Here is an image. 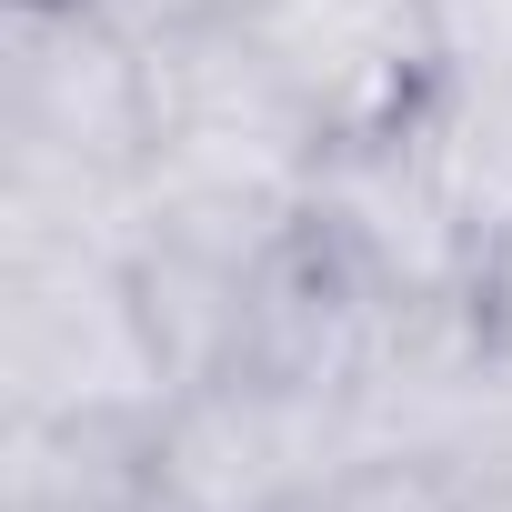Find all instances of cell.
<instances>
[{
    "label": "cell",
    "mask_w": 512,
    "mask_h": 512,
    "mask_svg": "<svg viewBox=\"0 0 512 512\" xmlns=\"http://www.w3.org/2000/svg\"><path fill=\"white\" fill-rule=\"evenodd\" d=\"M362 462L352 402L272 382V372H201L151 422V512H302Z\"/></svg>",
    "instance_id": "3957f363"
},
{
    "label": "cell",
    "mask_w": 512,
    "mask_h": 512,
    "mask_svg": "<svg viewBox=\"0 0 512 512\" xmlns=\"http://www.w3.org/2000/svg\"><path fill=\"white\" fill-rule=\"evenodd\" d=\"M141 61H151V161L161 171L241 181V191H292V201L312 191L322 121L282 81V61L262 51L251 21L151 31Z\"/></svg>",
    "instance_id": "277c9868"
},
{
    "label": "cell",
    "mask_w": 512,
    "mask_h": 512,
    "mask_svg": "<svg viewBox=\"0 0 512 512\" xmlns=\"http://www.w3.org/2000/svg\"><path fill=\"white\" fill-rule=\"evenodd\" d=\"M101 11L151 41V31H191V21H251V11H272V0H101Z\"/></svg>",
    "instance_id": "7c38bea8"
},
{
    "label": "cell",
    "mask_w": 512,
    "mask_h": 512,
    "mask_svg": "<svg viewBox=\"0 0 512 512\" xmlns=\"http://www.w3.org/2000/svg\"><path fill=\"white\" fill-rule=\"evenodd\" d=\"M151 422L0 412V512H151Z\"/></svg>",
    "instance_id": "ba28073f"
},
{
    "label": "cell",
    "mask_w": 512,
    "mask_h": 512,
    "mask_svg": "<svg viewBox=\"0 0 512 512\" xmlns=\"http://www.w3.org/2000/svg\"><path fill=\"white\" fill-rule=\"evenodd\" d=\"M251 31L282 61V81L312 101L322 151L352 131H392L432 101L422 0H272V11H251Z\"/></svg>",
    "instance_id": "52a82bcc"
},
{
    "label": "cell",
    "mask_w": 512,
    "mask_h": 512,
    "mask_svg": "<svg viewBox=\"0 0 512 512\" xmlns=\"http://www.w3.org/2000/svg\"><path fill=\"white\" fill-rule=\"evenodd\" d=\"M302 211L352 251L372 262L402 302H442V292H472V231L442 191V161H432V131L422 111L392 121V131H352L312 161V191Z\"/></svg>",
    "instance_id": "5b68a950"
},
{
    "label": "cell",
    "mask_w": 512,
    "mask_h": 512,
    "mask_svg": "<svg viewBox=\"0 0 512 512\" xmlns=\"http://www.w3.org/2000/svg\"><path fill=\"white\" fill-rule=\"evenodd\" d=\"M422 131H432V161H442V191L472 231V262L512 231V81H442L422 101Z\"/></svg>",
    "instance_id": "9c48e42d"
},
{
    "label": "cell",
    "mask_w": 512,
    "mask_h": 512,
    "mask_svg": "<svg viewBox=\"0 0 512 512\" xmlns=\"http://www.w3.org/2000/svg\"><path fill=\"white\" fill-rule=\"evenodd\" d=\"M452 492L462 482H442V472H422V462H352L322 502H302V512H452Z\"/></svg>",
    "instance_id": "8fae6325"
},
{
    "label": "cell",
    "mask_w": 512,
    "mask_h": 512,
    "mask_svg": "<svg viewBox=\"0 0 512 512\" xmlns=\"http://www.w3.org/2000/svg\"><path fill=\"white\" fill-rule=\"evenodd\" d=\"M432 91L442 81H512V0H422Z\"/></svg>",
    "instance_id": "30bf717a"
},
{
    "label": "cell",
    "mask_w": 512,
    "mask_h": 512,
    "mask_svg": "<svg viewBox=\"0 0 512 512\" xmlns=\"http://www.w3.org/2000/svg\"><path fill=\"white\" fill-rule=\"evenodd\" d=\"M181 392L121 241H0V412H131Z\"/></svg>",
    "instance_id": "7a4b0ae2"
},
{
    "label": "cell",
    "mask_w": 512,
    "mask_h": 512,
    "mask_svg": "<svg viewBox=\"0 0 512 512\" xmlns=\"http://www.w3.org/2000/svg\"><path fill=\"white\" fill-rule=\"evenodd\" d=\"M452 512H512V472H502V482H462Z\"/></svg>",
    "instance_id": "5bb4252c"
},
{
    "label": "cell",
    "mask_w": 512,
    "mask_h": 512,
    "mask_svg": "<svg viewBox=\"0 0 512 512\" xmlns=\"http://www.w3.org/2000/svg\"><path fill=\"white\" fill-rule=\"evenodd\" d=\"M472 312H482V332H492V342H512V231L472 262Z\"/></svg>",
    "instance_id": "4fadbf2b"
},
{
    "label": "cell",
    "mask_w": 512,
    "mask_h": 512,
    "mask_svg": "<svg viewBox=\"0 0 512 512\" xmlns=\"http://www.w3.org/2000/svg\"><path fill=\"white\" fill-rule=\"evenodd\" d=\"M402 312H412V302H402L372 262H352V251L302 211V221L282 231V251L262 262V282H251V312H241V352H231V362L352 402ZM231 362H221V372H231Z\"/></svg>",
    "instance_id": "8992f818"
},
{
    "label": "cell",
    "mask_w": 512,
    "mask_h": 512,
    "mask_svg": "<svg viewBox=\"0 0 512 512\" xmlns=\"http://www.w3.org/2000/svg\"><path fill=\"white\" fill-rule=\"evenodd\" d=\"M151 171V61L101 0H0V241H121Z\"/></svg>",
    "instance_id": "6da1fadb"
}]
</instances>
